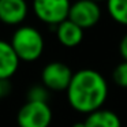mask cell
<instances>
[{
    "label": "cell",
    "mask_w": 127,
    "mask_h": 127,
    "mask_svg": "<svg viewBox=\"0 0 127 127\" xmlns=\"http://www.w3.org/2000/svg\"><path fill=\"white\" fill-rule=\"evenodd\" d=\"M19 62L21 60L12 49L11 44L8 41L0 40V81L7 82L17 72Z\"/></svg>",
    "instance_id": "obj_8"
},
{
    "label": "cell",
    "mask_w": 127,
    "mask_h": 127,
    "mask_svg": "<svg viewBox=\"0 0 127 127\" xmlns=\"http://www.w3.org/2000/svg\"><path fill=\"white\" fill-rule=\"evenodd\" d=\"M112 79L118 86L127 89V62H122L115 67L112 72Z\"/></svg>",
    "instance_id": "obj_13"
},
{
    "label": "cell",
    "mask_w": 127,
    "mask_h": 127,
    "mask_svg": "<svg viewBox=\"0 0 127 127\" xmlns=\"http://www.w3.org/2000/svg\"><path fill=\"white\" fill-rule=\"evenodd\" d=\"M107 10L115 22L127 26V0H107Z\"/></svg>",
    "instance_id": "obj_11"
},
{
    "label": "cell",
    "mask_w": 127,
    "mask_h": 127,
    "mask_svg": "<svg viewBox=\"0 0 127 127\" xmlns=\"http://www.w3.org/2000/svg\"><path fill=\"white\" fill-rule=\"evenodd\" d=\"M10 44L21 62H36L44 52L42 34L33 26H19L12 34Z\"/></svg>",
    "instance_id": "obj_2"
},
{
    "label": "cell",
    "mask_w": 127,
    "mask_h": 127,
    "mask_svg": "<svg viewBox=\"0 0 127 127\" xmlns=\"http://www.w3.org/2000/svg\"><path fill=\"white\" fill-rule=\"evenodd\" d=\"M92 1H96V3H100V1H107V0H92Z\"/></svg>",
    "instance_id": "obj_17"
},
{
    "label": "cell",
    "mask_w": 127,
    "mask_h": 127,
    "mask_svg": "<svg viewBox=\"0 0 127 127\" xmlns=\"http://www.w3.org/2000/svg\"><path fill=\"white\" fill-rule=\"evenodd\" d=\"M66 93L72 109L89 115L102 108L108 97V83L98 71L82 68L74 72Z\"/></svg>",
    "instance_id": "obj_1"
},
{
    "label": "cell",
    "mask_w": 127,
    "mask_h": 127,
    "mask_svg": "<svg viewBox=\"0 0 127 127\" xmlns=\"http://www.w3.org/2000/svg\"><path fill=\"white\" fill-rule=\"evenodd\" d=\"M70 0H33V11L41 22L56 26L68 19Z\"/></svg>",
    "instance_id": "obj_4"
},
{
    "label": "cell",
    "mask_w": 127,
    "mask_h": 127,
    "mask_svg": "<svg viewBox=\"0 0 127 127\" xmlns=\"http://www.w3.org/2000/svg\"><path fill=\"white\" fill-rule=\"evenodd\" d=\"M55 32L59 42L66 48L77 47L83 40V29H81L70 19H66L64 22L59 23L55 28Z\"/></svg>",
    "instance_id": "obj_9"
},
{
    "label": "cell",
    "mask_w": 127,
    "mask_h": 127,
    "mask_svg": "<svg viewBox=\"0 0 127 127\" xmlns=\"http://www.w3.org/2000/svg\"><path fill=\"white\" fill-rule=\"evenodd\" d=\"M53 113L48 102L26 101L17 113L18 127H49Z\"/></svg>",
    "instance_id": "obj_3"
},
{
    "label": "cell",
    "mask_w": 127,
    "mask_h": 127,
    "mask_svg": "<svg viewBox=\"0 0 127 127\" xmlns=\"http://www.w3.org/2000/svg\"><path fill=\"white\" fill-rule=\"evenodd\" d=\"M119 52H120V56H122V59H123V62H127V33L124 34L123 38L120 40Z\"/></svg>",
    "instance_id": "obj_14"
},
{
    "label": "cell",
    "mask_w": 127,
    "mask_h": 127,
    "mask_svg": "<svg viewBox=\"0 0 127 127\" xmlns=\"http://www.w3.org/2000/svg\"><path fill=\"white\" fill-rule=\"evenodd\" d=\"M100 18H101V10H100L98 3H96V1L78 0L70 7L68 19L83 30L96 26Z\"/></svg>",
    "instance_id": "obj_6"
},
{
    "label": "cell",
    "mask_w": 127,
    "mask_h": 127,
    "mask_svg": "<svg viewBox=\"0 0 127 127\" xmlns=\"http://www.w3.org/2000/svg\"><path fill=\"white\" fill-rule=\"evenodd\" d=\"M49 98V90L44 85H33L28 90V101H37V102H48Z\"/></svg>",
    "instance_id": "obj_12"
},
{
    "label": "cell",
    "mask_w": 127,
    "mask_h": 127,
    "mask_svg": "<svg viewBox=\"0 0 127 127\" xmlns=\"http://www.w3.org/2000/svg\"><path fill=\"white\" fill-rule=\"evenodd\" d=\"M28 17L26 0H0V22L4 25H21Z\"/></svg>",
    "instance_id": "obj_7"
},
{
    "label": "cell",
    "mask_w": 127,
    "mask_h": 127,
    "mask_svg": "<svg viewBox=\"0 0 127 127\" xmlns=\"http://www.w3.org/2000/svg\"><path fill=\"white\" fill-rule=\"evenodd\" d=\"M71 127H86L85 122H77V123H74Z\"/></svg>",
    "instance_id": "obj_16"
},
{
    "label": "cell",
    "mask_w": 127,
    "mask_h": 127,
    "mask_svg": "<svg viewBox=\"0 0 127 127\" xmlns=\"http://www.w3.org/2000/svg\"><path fill=\"white\" fill-rule=\"evenodd\" d=\"M6 89H7V82H3V81H0V100H1V97L6 94Z\"/></svg>",
    "instance_id": "obj_15"
},
{
    "label": "cell",
    "mask_w": 127,
    "mask_h": 127,
    "mask_svg": "<svg viewBox=\"0 0 127 127\" xmlns=\"http://www.w3.org/2000/svg\"><path fill=\"white\" fill-rule=\"evenodd\" d=\"M86 127H122L120 119L113 111L101 109L92 112L85 119Z\"/></svg>",
    "instance_id": "obj_10"
},
{
    "label": "cell",
    "mask_w": 127,
    "mask_h": 127,
    "mask_svg": "<svg viewBox=\"0 0 127 127\" xmlns=\"http://www.w3.org/2000/svg\"><path fill=\"white\" fill-rule=\"evenodd\" d=\"M74 72L62 62H51L41 71V83L49 92H66Z\"/></svg>",
    "instance_id": "obj_5"
}]
</instances>
